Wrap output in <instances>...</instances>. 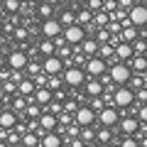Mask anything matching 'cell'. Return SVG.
<instances>
[{"mask_svg": "<svg viewBox=\"0 0 147 147\" xmlns=\"http://www.w3.org/2000/svg\"><path fill=\"white\" fill-rule=\"evenodd\" d=\"M61 76H64V84H66V86H74V88H81V86H84V81H86V71H84V66H76V64H69V66H64Z\"/></svg>", "mask_w": 147, "mask_h": 147, "instance_id": "6da1fadb", "label": "cell"}, {"mask_svg": "<svg viewBox=\"0 0 147 147\" xmlns=\"http://www.w3.org/2000/svg\"><path fill=\"white\" fill-rule=\"evenodd\" d=\"M108 74H110V79H113V84L120 86V84H127V81H130L132 69L127 66L125 61H113V64L108 66Z\"/></svg>", "mask_w": 147, "mask_h": 147, "instance_id": "7a4b0ae2", "label": "cell"}, {"mask_svg": "<svg viewBox=\"0 0 147 147\" xmlns=\"http://www.w3.org/2000/svg\"><path fill=\"white\" fill-rule=\"evenodd\" d=\"M113 103H115L118 108H130V105L135 103V91L127 84L115 86V91H113Z\"/></svg>", "mask_w": 147, "mask_h": 147, "instance_id": "3957f363", "label": "cell"}, {"mask_svg": "<svg viewBox=\"0 0 147 147\" xmlns=\"http://www.w3.org/2000/svg\"><path fill=\"white\" fill-rule=\"evenodd\" d=\"M96 120L100 123V125H118V120H120V113H118V105L115 103H105L103 108L96 113Z\"/></svg>", "mask_w": 147, "mask_h": 147, "instance_id": "277c9868", "label": "cell"}, {"mask_svg": "<svg viewBox=\"0 0 147 147\" xmlns=\"http://www.w3.org/2000/svg\"><path fill=\"white\" fill-rule=\"evenodd\" d=\"M84 71H86V76H100V74L108 71V61H105V59H100L98 54H93V57L86 59Z\"/></svg>", "mask_w": 147, "mask_h": 147, "instance_id": "5b68a950", "label": "cell"}, {"mask_svg": "<svg viewBox=\"0 0 147 147\" xmlns=\"http://www.w3.org/2000/svg\"><path fill=\"white\" fill-rule=\"evenodd\" d=\"M61 34H64V39H66L69 44H81V42H84V37H86V27L79 25V22H71V25L64 27Z\"/></svg>", "mask_w": 147, "mask_h": 147, "instance_id": "8992f818", "label": "cell"}, {"mask_svg": "<svg viewBox=\"0 0 147 147\" xmlns=\"http://www.w3.org/2000/svg\"><path fill=\"white\" fill-rule=\"evenodd\" d=\"M127 17L135 27H147V5L145 3H135V5L127 10Z\"/></svg>", "mask_w": 147, "mask_h": 147, "instance_id": "52a82bcc", "label": "cell"}, {"mask_svg": "<svg viewBox=\"0 0 147 147\" xmlns=\"http://www.w3.org/2000/svg\"><path fill=\"white\" fill-rule=\"evenodd\" d=\"M74 120L79 123V125H93V123H96V110L91 108L88 103H86V105L79 103V108L74 110Z\"/></svg>", "mask_w": 147, "mask_h": 147, "instance_id": "ba28073f", "label": "cell"}, {"mask_svg": "<svg viewBox=\"0 0 147 147\" xmlns=\"http://www.w3.org/2000/svg\"><path fill=\"white\" fill-rule=\"evenodd\" d=\"M42 71L47 74V76H52V74H61V71H64V59L57 57V54H49V57H44V61H42Z\"/></svg>", "mask_w": 147, "mask_h": 147, "instance_id": "9c48e42d", "label": "cell"}, {"mask_svg": "<svg viewBox=\"0 0 147 147\" xmlns=\"http://www.w3.org/2000/svg\"><path fill=\"white\" fill-rule=\"evenodd\" d=\"M64 32V25L59 22V17H47V20H42V34L49 37V39H54L57 34H61Z\"/></svg>", "mask_w": 147, "mask_h": 147, "instance_id": "30bf717a", "label": "cell"}, {"mask_svg": "<svg viewBox=\"0 0 147 147\" xmlns=\"http://www.w3.org/2000/svg\"><path fill=\"white\" fill-rule=\"evenodd\" d=\"M130 57H132V42H118L115 44V54H113V59H110L108 64H113V61H130Z\"/></svg>", "mask_w": 147, "mask_h": 147, "instance_id": "8fae6325", "label": "cell"}, {"mask_svg": "<svg viewBox=\"0 0 147 147\" xmlns=\"http://www.w3.org/2000/svg\"><path fill=\"white\" fill-rule=\"evenodd\" d=\"M27 61H30V57H27L25 49H15V52H10V57H7V66L10 69H25Z\"/></svg>", "mask_w": 147, "mask_h": 147, "instance_id": "7c38bea8", "label": "cell"}, {"mask_svg": "<svg viewBox=\"0 0 147 147\" xmlns=\"http://www.w3.org/2000/svg\"><path fill=\"white\" fill-rule=\"evenodd\" d=\"M32 98H34L39 105H47V103H52V100H54V91L49 88V86H37L34 93H32Z\"/></svg>", "mask_w": 147, "mask_h": 147, "instance_id": "4fadbf2b", "label": "cell"}, {"mask_svg": "<svg viewBox=\"0 0 147 147\" xmlns=\"http://www.w3.org/2000/svg\"><path fill=\"white\" fill-rule=\"evenodd\" d=\"M84 88L88 96H100L103 93V81L98 79V76H88V79L84 81Z\"/></svg>", "mask_w": 147, "mask_h": 147, "instance_id": "5bb4252c", "label": "cell"}, {"mask_svg": "<svg viewBox=\"0 0 147 147\" xmlns=\"http://www.w3.org/2000/svg\"><path fill=\"white\" fill-rule=\"evenodd\" d=\"M17 125V113L15 110H0V127H5V130H12Z\"/></svg>", "mask_w": 147, "mask_h": 147, "instance_id": "9a60e30c", "label": "cell"}, {"mask_svg": "<svg viewBox=\"0 0 147 147\" xmlns=\"http://www.w3.org/2000/svg\"><path fill=\"white\" fill-rule=\"evenodd\" d=\"M57 123H59V118L54 115V113H49V110H44L42 115H39V127H42L44 132L47 130H57Z\"/></svg>", "mask_w": 147, "mask_h": 147, "instance_id": "2e32d148", "label": "cell"}, {"mask_svg": "<svg viewBox=\"0 0 147 147\" xmlns=\"http://www.w3.org/2000/svg\"><path fill=\"white\" fill-rule=\"evenodd\" d=\"M118 123H120V130L125 132V135H132V132H137V130H140V120H137V115L123 118V120H118Z\"/></svg>", "mask_w": 147, "mask_h": 147, "instance_id": "e0dca14e", "label": "cell"}, {"mask_svg": "<svg viewBox=\"0 0 147 147\" xmlns=\"http://www.w3.org/2000/svg\"><path fill=\"white\" fill-rule=\"evenodd\" d=\"M64 142V137L59 135V132H54V130H47L42 135V140H39V145H44V147H59Z\"/></svg>", "mask_w": 147, "mask_h": 147, "instance_id": "ac0fdd59", "label": "cell"}, {"mask_svg": "<svg viewBox=\"0 0 147 147\" xmlns=\"http://www.w3.org/2000/svg\"><path fill=\"white\" fill-rule=\"evenodd\" d=\"M130 61H132L130 69H132L135 74H145V71H147V57H145V54H132Z\"/></svg>", "mask_w": 147, "mask_h": 147, "instance_id": "d6986e66", "label": "cell"}, {"mask_svg": "<svg viewBox=\"0 0 147 147\" xmlns=\"http://www.w3.org/2000/svg\"><path fill=\"white\" fill-rule=\"evenodd\" d=\"M79 49L86 54V57H93L98 52V42H96V37H84V42L79 44Z\"/></svg>", "mask_w": 147, "mask_h": 147, "instance_id": "ffe728a7", "label": "cell"}, {"mask_svg": "<svg viewBox=\"0 0 147 147\" xmlns=\"http://www.w3.org/2000/svg\"><path fill=\"white\" fill-rule=\"evenodd\" d=\"M34 88H37V86H34V81H32L30 76H25V79H22L20 84H17V93H22V96H27V98H30V96L34 93Z\"/></svg>", "mask_w": 147, "mask_h": 147, "instance_id": "44dd1931", "label": "cell"}, {"mask_svg": "<svg viewBox=\"0 0 147 147\" xmlns=\"http://www.w3.org/2000/svg\"><path fill=\"white\" fill-rule=\"evenodd\" d=\"M37 52L42 54V57H49V54L57 52V47H54V39H49V37H44L42 42L37 44Z\"/></svg>", "mask_w": 147, "mask_h": 147, "instance_id": "7402d4cb", "label": "cell"}, {"mask_svg": "<svg viewBox=\"0 0 147 147\" xmlns=\"http://www.w3.org/2000/svg\"><path fill=\"white\" fill-rule=\"evenodd\" d=\"M37 17L39 20H47V17H54V7H52V3H37Z\"/></svg>", "mask_w": 147, "mask_h": 147, "instance_id": "603a6c76", "label": "cell"}, {"mask_svg": "<svg viewBox=\"0 0 147 147\" xmlns=\"http://www.w3.org/2000/svg\"><path fill=\"white\" fill-rule=\"evenodd\" d=\"M98 54L100 59H105V61H110V59H113V54H115V47H113V44L110 42H103V44H98Z\"/></svg>", "mask_w": 147, "mask_h": 147, "instance_id": "cb8c5ba5", "label": "cell"}, {"mask_svg": "<svg viewBox=\"0 0 147 147\" xmlns=\"http://www.w3.org/2000/svg\"><path fill=\"white\" fill-rule=\"evenodd\" d=\"M76 22H79V25H91V22H93V12L88 10V7H81V10H76Z\"/></svg>", "mask_w": 147, "mask_h": 147, "instance_id": "d4e9b609", "label": "cell"}, {"mask_svg": "<svg viewBox=\"0 0 147 147\" xmlns=\"http://www.w3.org/2000/svg\"><path fill=\"white\" fill-rule=\"evenodd\" d=\"M25 108H27V96L15 93V98H12V110H15L17 115H22V113H25Z\"/></svg>", "mask_w": 147, "mask_h": 147, "instance_id": "484cf974", "label": "cell"}, {"mask_svg": "<svg viewBox=\"0 0 147 147\" xmlns=\"http://www.w3.org/2000/svg\"><path fill=\"white\" fill-rule=\"evenodd\" d=\"M113 140V127L110 125H103L96 130V142H110Z\"/></svg>", "mask_w": 147, "mask_h": 147, "instance_id": "4316f807", "label": "cell"}, {"mask_svg": "<svg viewBox=\"0 0 147 147\" xmlns=\"http://www.w3.org/2000/svg\"><path fill=\"white\" fill-rule=\"evenodd\" d=\"M39 140H42V135L37 130H27V132H22V137H20V142H25V145H39Z\"/></svg>", "mask_w": 147, "mask_h": 147, "instance_id": "83f0119b", "label": "cell"}, {"mask_svg": "<svg viewBox=\"0 0 147 147\" xmlns=\"http://www.w3.org/2000/svg\"><path fill=\"white\" fill-rule=\"evenodd\" d=\"M110 22V12H105V10H96L93 12V25L96 27H105Z\"/></svg>", "mask_w": 147, "mask_h": 147, "instance_id": "f1b7e54d", "label": "cell"}, {"mask_svg": "<svg viewBox=\"0 0 147 147\" xmlns=\"http://www.w3.org/2000/svg\"><path fill=\"white\" fill-rule=\"evenodd\" d=\"M120 37L125 39V42H135V39H137V27L135 25H125L120 30Z\"/></svg>", "mask_w": 147, "mask_h": 147, "instance_id": "f546056e", "label": "cell"}, {"mask_svg": "<svg viewBox=\"0 0 147 147\" xmlns=\"http://www.w3.org/2000/svg\"><path fill=\"white\" fill-rule=\"evenodd\" d=\"M61 84H64V76H61V74H52V76H47V86L52 91H59V86H61Z\"/></svg>", "mask_w": 147, "mask_h": 147, "instance_id": "4dcf8cb0", "label": "cell"}, {"mask_svg": "<svg viewBox=\"0 0 147 147\" xmlns=\"http://www.w3.org/2000/svg\"><path fill=\"white\" fill-rule=\"evenodd\" d=\"M96 42H98V44L110 42V30H108V27H96Z\"/></svg>", "mask_w": 147, "mask_h": 147, "instance_id": "1f68e13d", "label": "cell"}, {"mask_svg": "<svg viewBox=\"0 0 147 147\" xmlns=\"http://www.w3.org/2000/svg\"><path fill=\"white\" fill-rule=\"evenodd\" d=\"M59 22H61L64 27L71 25V22H76V12H74V10H64V12H59Z\"/></svg>", "mask_w": 147, "mask_h": 147, "instance_id": "d6a6232c", "label": "cell"}, {"mask_svg": "<svg viewBox=\"0 0 147 147\" xmlns=\"http://www.w3.org/2000/svg\"><path fill=\"white\" fill-rule=\"evenodd\" d=\"M3 10L5 12H20L22 5H20V0H3Z\"/></svg>", "mask_w": 147, "mask_h": 147, "instance_id": "836d02e7", "label": "cell"}, {"mask_svg": "<svg viewBox=\"0 0 147 147\" xmlns=\"http://www.w3.org/2000/svg\"><path fill=\"white\" fill-rule=\"evenodd\" d=\"M132 54H147V39L137 37L135 42H132Z\"/></svg>", "mask_w": 147, "mask_h": 147, "instance_id": "e575fe53", "label": "cell"}, {"mask_svg": "<svg viewBox=\"0 0 147 147\" xmlns=\"http://www.w3.org/2000/svg\"><path fill=\"white\" fill-rule=\"evenodd\" d=\"M81 137H84V142H93L96 140V130L91 125H81Z\"/></svg>", "mask_w": 147, "mask_h": 147, "instance_id": "d590c367", "label": "cell"}, {"mask_svg": "<svg viewBox=\"0 0 147 147\" xmlns=\"http://www.w3.org/2000/svg\"><path fill=\"white\" fill-rule=\"evenodd\" d=\"M39 71H42V64H39V61H27V66H25L27 76H37Z\"/></svg>", "mask_w": 147, "mask_h": 147, "instance_id": "8d00e7d4", "label": "cell"}, {"mask_svg": "<svg viewBox=\"0 0 147 147\" xmlns=\"http://www.w3.org/2000/svg\"><path fill=\"white\" fill-rule=\"evenodd\" d=\"M88 105H91V108L96 110V113H98V110H100V108H103V105H105V98H103V96H91Z\"/></svg>", "mask_w": 147, "mask_h": 147, "instance_id": "74e56055", "label": "cell"}, {"mask_svg": "<svg viewBox=\"0 0 147 147\" xmlns=\"http://www.w3.org/2000/svg\"><path fill=\"white\" fill-rule=\"evenodd\" d=\"M12 34H15L17 42H25L27 37H30V30H25V27H15V30H12Z\"/></svg>", "mask_w": 147, "mask_h": 147, "instance_id": "f35d334b", "label": "cell"}, {"mask_svg": "<svg viewBox=\"0 0 147 147\" xmlns=\"http://www.w3.org/2000/svg\"><path fill=\"white\" fill-rule=\"evenodd\" d=\"M135 115H137V120H140V123H147V103L137 105V108H135Z\"/></svg>", "mask_w": 147, "mask_h": 147, "instance_id": "ab89813d", "label": "cell"}, {"mask_svg": "<svg viewBox=\"0 0 147 147\" xmlns=\"http://www.w3.org/2000/svg\"><path fill=\"white\" fill-rule=\"evenodd\" d=\"M86 7H88L91 12H96V10H103V0H88V3H86Z\"/></svg>", "mask_w": 147, "mask_h": 147, "instance_id": "60d3db41", "label": "cell"}, {"mask_svg": "<svg viewBox=\"0 0 147 147\" xmlns=\"http://www.w3.org/2000/svg\"><path fill=\"white\" fill-rule=\"evenodd\" d=\"M120 145H125V147H137V137L127 135V137H123V140H120Z\"/></svg>", "mask_w": 147, "mask_h": 147, "instance_id": "b9f144b4", "label": "cell"}, {"mask_svg": "<svg viewBox=\"0 0 147 147\" xmlns=\"http://www.w3.org/2000/svg\"><path fill=\"white\" fill-rule=\"evenodd\" d=\"M135 98L140 100V103H147V86H145V88H142V86H140V88H137V93H135Z\"/></svg>", "mask_w": 147, "mask_h": 147, "instance_id": "7bdbcfd3", "label": "cell"}, {"mask_svg": "<svg viewBox=\"0 0 147 147\" xmlns=\"http://www.w3.org/2000/svg\"><path fill=\"white\" fill-rule=\"evenodd\" d=\"M79 108V100L74 98V100H66V103H64V110H66V113H74V110Z\"/></svg>", "mask_w": 147, "mask_h": 147, "instance_id": "ee69618b", "label": "cell"}, {"mask_svg": "<svg viewBox=\"0 0 147 147\" xmlns=\"http://www.w3.org/2000/svg\"><path fill=\"white\" fill-rule=\"evenodd\" d=\"M37 3H47V0H37Z\"/></svg>", "mask_w": 147, "mask_h": 147, "instance_id": "f6af8a7d", "label": "cell"}, {"mask_svg": "<svg viewBox=\"0 0 147 147\" xmlns=\"http://www.w3.org/2000/svg\"><path fill=\"white\" fill-rule=\"evenodd\" d=\"M142 3H145V5H147V0H142Z\"/></svg>", "mask_w": 147, "mask_h": 147, "instance_id": "bcb514c9", "label": "cell"}, {"mask_svg": "<svg viewBox=\"0 0 147 147\" xmlns=\"http://www.w3.org/2000/svg\"><path fill=\"white\" fill-rule=\"evenodd\" d=\"M0 3H3V0H0Z\"/></svg>", "mask_w": 147, "mask_h": 147, "instance_id": "7dc6e473", "label": "cell"}]
</instances>
